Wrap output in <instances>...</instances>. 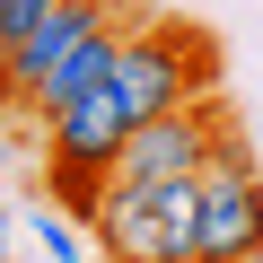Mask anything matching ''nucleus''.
Segmentation results:
<instances>
[{
  "label": "nucleus",
  "mask_w": 263,
  "mask_h": 263,
  "mask_svg": "<svg viewBox=\"0 0 263 263\" xmlns=\"http://www.w3.org/2000/svg\"><path fill=\"white\" fill-rule=\"evenodd\" d=\"M114 44H123V9H114L105 27H88V35H79V44H70V53H62V62H53V70H44L35 88H18V114H35V123H44L53 105L88 97V88H97V79L114 70Z\"/></svg>",
  "instance_id": "6"
},
{
  "label": "nucleus",
  "mask_w": 263,
  "mask_h": 263,
  "mask_svg": "<svg viewBox=\"0 0 263 263\" xmlns=\"http://www.w3.org/2000/svg\"><path fill=\"white\" fill-rule=\"evenodd\" d=\"M105 18H114V0H53V9L18 35V53H9V88H35V79H44L88 27H105Z\"/></svg>",
  "instance_id": "7"
},
{
  "label": "nucleus",
  "mask_w": 263,
  "mask_h": 263,
  "mask_svg": "<svg viewBox=\"0 0 263 263\" xmlns=\"http://www.w3.org/2000/svg\"><path fill=\"white\" fill-rule=\"evenodd\" d=\"M263 246V176L237 167V176H202V211H193V263H228Z\"/></svg>",
  "instance_id": "5"
},
{
  "label": "nucleus",
  "mask_w": 263,
  "mask_h": 263,
  "mask_svg": "<svg viewBox=\"0 0 263 263\" xmlns=\"http://www.w3.org/2000/svg\"><path fill=\"white\" fill-rule=\"evenodd\" d=\"M193 211L202 176H158V184H114L88 211V246L105 263H193Z\"/></svg>",
  "instance_id": "2"
},
{
  "label": "nucleus",
  "mask_w": 263,
  "mask_h": 263,
  "mask_svg": "<svg viewBox=\"0 0 263 263\" xmlns=\"http://www.w3.org/2000/svg\"><path fill=\"white\" fill-rule=\"evenodd\" d=\"M237 167H254V149L237 141V123H219V132H211V149H202V176H237Z\"/></svg>",
  "instance_id": "9"
},
{
  "label": "nucleus",
  "mask_w": 263,
  "mask_h": 263,
  "mask_svg": "<svg viewBox=\"0 0 263 263\" xmlns=\"http://www.w3.org/2000/svg\"><path fill=\"white\" fill-rule=\"evenodd\" d=\"M228 114L211 105V97H193V105H167V114H149V123H132L123 132V149H114V184H158V176H202V149H211V132H219Z\"/></svg>",
  "instance_id": "3"
},
{
  "label": "nucleus",
  "mask_w": 263,
  "mask_h": 263,
  "mask_svg": "<svg viewBox=\"0 0 263 263\" xmlns=\"http://www.w3.org/2000/svg\"><path fill=\"white\" fill-rule=\"evenodd\" d=\"M0 263H9V211H0Z\"/></svg>",
  "instance_id": "11"
},
{
  "label": "nucleus",
  "mask_w": 263,
  "mask_h": 263,
  "mask_svg": "<svg viewBox=\"0 0 263 263\" xmlns=\"http://www.w3.org/2000/svg\"><path fill=\"white\" fill-rule=\"evenodd\" d=\"M228 263H263V246H246V254H228Z\"/></svg>",
  "instance_id": "12"
},
{
  "label": "nucleus",
  "mask_w": 263,
  "mask_h": 263,
  "mask_svg": "<svg viewBox=\"0 0 263 263\" xmlns=\"http://www.w3.org/2000/svg\"><path fill=\"white\" fill-rule=\"evenodd\" d=\"M35 246H44L53 263H79V254H88V246H79V219H70V211H35Z\"/></svg>",
  "instance_id": "8"
},
{
  "label": "nucleus",
  "mask_w": 263,
  "mask_h": 263,
  "mask_svg": "<svg viewBox=\"0 0 263 263\" xmlns=\"http://www.w3.org/2000/svg\"><path fill=\"white\" fill-rule=\"evenodd\" d=\"M123 132H132V114L114 105V88L97 79L88 97H70V105H53L44 114V176H114V149H123Z\"/></svg>",
  "instance_id": "4"
},
{
  "label": "nucleus",
  "mask_w": 263,
  "mask_h": 263,
  "mask_svg": "<svg viewBox=\"0 0 263 263\" xmlns=\"http://www.w3.org/2000/svg\"><path fill=\"white\" fill-rule=\"evenodd\" d=\"M44 9H53V0H0V27H9V53H18V35H27V27H35Z\"/></svg>",
  "instance_id": "10"
},
{
  "label": "nucleus",
  "mask_w": 263,
  "mask_h": 263,
  "mask_svg": "<svg viewBox=\"0 0 263 263\" xmlns=\"http://www.w3.org/2000/svg\"><path fill=\"white\" fill-rule=\"evenodd\" d=\"M211 79H219V62H211V35L202 27H184V18H123V44H114L105 88H114V105L132 123L211 97Z\"/></svg>",
  "instance_id": "1"
}]
</instances>
